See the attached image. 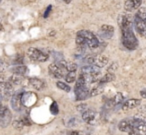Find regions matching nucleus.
Listing matches in <instances>:
<instances>
[{
    "instance_id": "nucleus-31",
    "label": "nucleus",
    "mask_w": 146,
    "mask_h": 135,
    "mask_svg": "<svg viewBox=\"0 0 146 135\" xmlns=\"http://www.w3.org/2000/svg\"><path fill=\"white\" fill-rule=\"evenodd\" d=\"M24 126H25V125H24V123H23L22 120H15V121H13V127H14V128L21 129V128H23Z\"/></svg>"
},
{
    "instance_id": "nucleus-25",
    "label": "nucleus",
    "mask_w": 146,
    "mask_h": 135,
    "mask_svg": "<svg viewBox=\"0 0 146 135\" xmlns=\"http://www.w3.org/2000/svg\"><path fill=\"white\" fill-rule=\"evenodd\" d=\"M76 44L79 47H81V48H84V47H86V39L77 35V37H76Z\"/></svg>"
},
{
    "instance_id": "nucleus-16",
    "label": "nucleus",
    "mask_w": 146,
    "mask_h": 135,
    "mask_svg": "<svg viewBox=\"0 0 146 135\" xmlns=\"http://www.w3.org/2000/svg\"><path fill=\"white\" fill-rule=\"evenodd\" d=\"M23 81V77L18 74H13L12 76L9 77L8 82H10L12 85H20Z\"/></svg>"
},
{
    "instance_id": "nucleus-5",
    "label": "nucleus",
    "mask_w": 146,
    "mask_h": 135,
    "mask_svg": "<svg viewBox=\"0 0 146 135\" xmlns=\"http://www.w3.org/2000/svg\"><path fill=\"white\" fill-rule=\"evenodd\" d=\"M99 73H100V68L96 66V65H86V66L81 67V74L98 76Z\"/></svg>"
},
{
    "instance_id": "nucleus-22",
    "label": "nucleus",
    "mask_w": 146,
    "mask_h": 135,
    "mask_svg": "<svg viewBox=\"0 0 146 135\" xmlns=\"http://www.w3.org/2000/svg\"><path fill=\"white\" fill-rule=\"evenodd\" d=\"M56 86L58 87L59 89H61V90L65 91V92H69V91L71 90L70 86H69V85H67L66 83L62 82V81H57V82H56Z\"/></svg>"
},
{
    "instance_id": "nucleus-23",
    "label": "nucleus",
    "mask_w": 146,
    "mask_h": 135,
    "mask_svg": "<svg viewBox=\"0 0 146 135\" xmlns=\"http://www.w3.org/2000/svg\"><path fill=\"white\" fill-rule=\"evenodd\" d=\"M135 16H137L138 18H140L141 20L146 22V8H143V7L141 8V7H140V8L138 9L137 14H136Z\"/></svg>"
},
{
    "instance_id": "nucleus-1",
    "label": "nucleus",
    "mask_w": 146,
    "mask_h": 135,
    "mask_svg": "<svg viewBox=\"0 0 146 135\" xmlns=\"http://www.w3.org/2000/svg\"><path fill=\"white\" fill-rule=\"evenodd\" d=\"M122 31V43L127 49H135L138 45V41L136 39L135 35H134L133 31L131 28L127 29H121Z\"/></svg>"
},
{
    "instance_id": "nucleus-19",
    "label": "nucleus",
    "mask_w": 146,
    "mask_h": 135,
    "mask_svg": "<svg viewBox=\"0 0 146 135\" xmlns=\"http://www.w3.org/2000/svg\"><path fill=\"white\" fill-rule=\"evenodd\" d=\"M123 99H124L123 94L118 92L114 95V97L111 99V101H112V103H113V105H117V104H121V103L123 102Z\"/></svg>"
},
{
    "instance_id": "nucleus-29",
    "label": "nucleus",
    "mask_w": 146,
    "mask_h": 135,
    "mask_svg": "<svg viewBox=\"0 0 146 135\" xmlns=\"http://www.w3.org/2000/svg\"><path fill=\"white\" fill-rule=\"evenodd\" d=\"M95 60H96V57L95 56H91V55H89V56H87L85 59H84V62L87 63L88 65H94V63H95Z\"/></svg>"
},
{
    "instance_id": "nucleus-15",
    "label": "nucleus",
    "mask_w": 146,
    "mask_h": 135,
    "mask_svg": "<svg viewBox=\"0 0 146 135\" xmlns=\"http://www.w3.org/2000/svg\"><path fill=\"white\" fill-rule=\"evenodd\" d=\"M77 35H78V36H81V37H83V38H85L86 39V43H87V41L91 40V39H93V38H95V37H96L93 33L90 32V31H88V30H80V31H78Z\"/></svg>"
},
{
    "instance_id": "nucleus-42",
    "label": "nucleus",
    "mask_w": 146,
    "mask_h": 135,
    "mask_svg": "<svg viewBox=\"0 0 146 135\" xmlns=\"http://www.w3.org/2000/svg\"><path fill=\"white\" fill-rule=\"evenodd\" d=\"M1 65H2V63H1V61H0V66H1Z\"/></svg>"
},
{
    "instance_id": "nucleus-41",
    "label": "nucleus",
    "mask_w": 146,
    "mask_h": 135,
    "mask_svg": "<svg viewBox=\"0 0 146 135\" xmlns=\"http://www.w3.org/2000/svg\"><path fill=\"white\" fill-rule=\"evenodd\" d=\"M2 29H3V26L1 24H0V30H2Z\"/></svg>"
},
{
    "instance_id": "nucleus-43",
    "label": "nucleus",
    "mask_w": 146,
    "mask_h": 135,
    "mask_svg": "<svg viewBox=\"0 0 146 135\" xmlns=\"http://www.w3.org/2000/svg\"><path fill=\"white\" fill-rule=\"evenodd\" d=\"M0 2H1V0H0Z\"/></svg>"
},
{
    "instance_id": "nucleus-18",
    "label": "nucleus",
    "mask_w": 146,
    "mask_h": 135,
    "mask_svg": "<svg viewBox=\"0 0 146 135\" xmlns=\"http://www.w3.org/2000/svg\"><path fill=\"white\" fill-rule=\"evenodd\" d=\"M114 78H115V75H114L113 73L108 72L107 74H105L101 79H100L99 82L101 83V84H103V83H107V82H111V81L114 80Z\"/></svg>"
},
{
    "instance_id": "nucleus-9",
    "label": "nucleus",
    "mask_w": 146,
    "mask_h": 135,
    "mask_svg": "<svg viewBox=\"0 0 146 135\" xmlns=\"http://www.w3.org/2000/svg\"><path fill=\"white\" fill-rule=\"evenodd\" d=\"M118 25L121 29H127L131 28V20L130 17H128L127 15L122 14L118 16Z\"/></svg>"
},
{
    "instance_id": "nucleus-35",
    "label": "nucleus",
    "mask_w": 146,
    "mask_h": 135,
    "mask_svg": "<svg viewBox=\"0 0 146 135\" xmlns=\"http://www.w3.org/2000/svg\"><path fill=\"white\" fill-rule=\"evenodd\" d=\"M117 67H118V65H117V63L116 62H114L113 64H111V66L108 68V71H109L110 73H112L113 71H115L116 69H117Z\"/></svg>"
},
{
    "instance_id": "nucleus-30",
    "label": "nucleus",
    "mask_w": 146,
    "mask_h": 135,
    "mask_svg": "<svg viewBox=\"0 0 146 135\" xmlns=\"http://www.w3.org/2000/svg\"><path fill=\"white\" fill-rule=\"evenodd\" d=\"M125 9L127 11H132L134 10V4L133 0H127L125 2Z\"/></svg>"
},
{
    "instance_id": "nucleus-8",
    "label": "nucleus",
    "mask_w": 146,
    "mask_h": 135,
    "mask_svg": "<svg viewBox=\"0 0 146 135\" xmlns=\"http://www.w3.org/2000/svg\"><path fill=\"white\" fill-rule=\"evenodd\" d=\"M21 97H22L21 93H15L11 97V106L15 111H19L21 109V105H22Z\"/></svg>"
},
{
    "instance_id": "nucleus-26",
    "label": "nucleus",
    "mask_w": 146,
    "mask_h": 135,
    "mask_svg": "<svg viewBox=\"0 0 146 135\" xmlns=\"http://www.w3.org/2000/svg\"><path fill=\"white\" fill-rule=\"evenodd\" d=\"M65 69H66L68 72H71V71H76L77 69V64L76 63H73V62H67L66 66H65Z\"/></svg>"
},
{
    "instance_id": "nucleus-6",
    "label": "nucleus",
    "mask_w": 146,
    "mask_h": 135,
    "mask_svg": "<svg viewBox=\"0 0 146 135\" xmlns=\"http://www.w3.org/2000/svg\"><path fill=\"white\" fill-rule=\"evenodd\" d=\"M82 119L88 124H94L96 122V112L91 109H88L84 113H82Z\"/></svg>"
},
{
    "instance_id": "nucleus-14",
    "label": "nucleus",
    "mask_w": 146,
    "mask_h": 135,
    "mask_svg": "<svg viewBox=\"0 0 146 135\" xmlns=\"http://www.w3.org/2000/svg\"><path fill=\"white\" fill-rule=\"evenodd\" d=\"M108 61H109V59H108V57H106V56L96 57V60H95L94 65H96V66L99 67V68H102V67L106 66V65L108 64Z\"/></svg>"
},
{
    "instance_id": "nucleus-37",
    "label": "nucleus",
    "mask_w": 146,
    "mask_h": 135,
    "mask_svg": "<svg viewBox=\"0 0 146 135\" xmlns=\"http://www.w3.org/2000/svg\"><path fill=\"white\" fill-rule=\"evenodd\" d=\"M21 120L23 121V123H24V125H25V126H29V125H31L30 120H29V119L27 118V117H26V118H25V117H24V118H23V119H21Z\"/></svg>"
},
{
    "instance_id": "nucleus-38",
    "label": "nucleus",
    "mask_w": 146,
    "mask_h": 135,
    "mask_svg": "<svg viewBox=\"0 0 146 135\" xmlns=\"http://www.w3.org/2000/svg\"><path fill=\"white\" fill-rule=\"evenodd\" d=\"M140 95H141L143 98L146 99V90H142L141 92H140Z\"/></svg>"
},
{
    "instance_id": "nucleus-12",
    "label": "nucleus",
    "mask_w": 146,
    "mask_h": 135,
    "mask_svg": "<svg viewBox=\"0 0 146 135\" xmlns=\"http://www.w3.org/2000/svg\"><path fill=\"white\" fill-rule=\"evenodd\" d=\"M118 128H119V130L122 131V132H127L128 133L132 128H133V127H132L131 124H130L129 119H124V120H122L121 122L119 123Z\"/></svg>"
},
{
    "instance_id": "nucleus-32",
    "label": "nucleus",
    "mask_w": 146,
    "mask_h": 135,
    "mask_svg": "<svg viewBox=\"0 0 146 135\" xmlns=\"http://www.w3.org/2000/svg\"><path fill=\"white\" fill-rule=\"evenodd\" d=\"M23 60H24V57L22 55L18 54L15 58V61H14V64H17V65H22L23 63Z\"/></svg>"
},
{
    "instance_id": "nucleus-4",
    "label": "nucleus",
    "mask_w": 146,
    "mask_h": 135,
    "mask_svg": "<svg viewBox=\"0 0 146 135\" xmlns=\"http://www.w3.org/2000/svg\"><path fill=\"white\" fill-rule=\"evenodd\" d=\"M36 101H37L36 95L32 92L24 93V94H22V97H21V102H22V104H24L25 106H31V105L35 104Z\"/></svg>"
},
{
    "instance_id": "nucleus-17",
    "label": "nucleus",
    "mask_w": 146,
    "mask_h": 135,
    "mask_svg": "<svg viewBox=\"0 0 146 135\" xmlns=\"http://www.w3.org/2000/svg\"><path fill=\"white\" fill-rule=\"evenodd\" d=\"M27 70H28V69H27V67L24 66V65H17V66L12 68V72L14 73V74H18V75L26 74Z\"/></svg>"
},
{
    "instance_id": "nucleus-24",
    "label": "nucleus",
    "mask_w": 146,
    "mask_h": 135,
    "mask_svg": "<svg viewBox=\"0 0 146 135\" xmlns=\"http://www.w3.org/2000/svg\"><path fill=\"white\" fill-rule=\"evenodd\" d=\"M135 131L137 135H146V124H142L135 127Z\"/></svg>"
},
{
    "instance_id": "nucleus-21",
    "label": "nucleus",
    "mask_w": 146,
    "mask_h": 135,
    "mask_svg": "<svg viewBox=\"0 0 146 135\" xmlns=\"http://www.w3.org/2000/svg\"><path fill=\"white\" fill-rule=\"evenodd\" d=\"M102 92H103V87H102V85H99V86H96L93 89H91L90 96H97V95L101 94Z\"/></svg>"
},
{
    "instance_id": "nucleus-34",
    "label": "nucleus",
    "mask_w": 146,
    "mask_h": 135,
    "mask_svg": "<svg viewBox=\"0 0 146 135\" xmlns=\"http://www.w3.org/2000/svg\"><path fill=\"white\" fill-rule=\"evenodd\" d=\"M142 0H133V4H134V9H139L141 6Z\"/></svg>"
},
{
    "instance_id": "nucleus-20",
    "label": "nucleus",
    "mask_w": 146,
    "mask_h": 135,
    "mask_svg": "<svg viewBox=\"0 0 146 135\" xmlns=\"http://www.w3.org/2000/svg\"><path fill=\"white\" fill-rule=\"evenodd\" d=\"M75 79H76V71H71V72H68L65 75V81L67 83L74 82Z\"/></svg>"
},
{
    "instance_id": "nucleus-3",
    "label": "nucleus",
    "mask_w": 146,
    "mask_h": 135,
    "mask_svg": "<svg viewBox=\"0 0 146 135\" xmlns=\"http://www.w3.org/2000/svg\"><path fill=\"white\" fill-rule=\"evenodd\" d=\"M49 73L52 75L55 78H62V77H65V73H64V69L61 68L58 64L56 63H52V64L49 65L48 67Z\"/></svg>"
},
{
    "instance_id": "nucleus-7",
    "label": "nucleus",
    "mask_w": 146,
    "mask_h": 135,
    "mask_svg": "<svg viewBox=\"0 0 146 135\" xmlns=\"http://www.w3.org/2000/svg\"><path fill=\"white\" fill-rule=\"evenodd\" d=\"M134 24H135V28L137 29L138 33L142 36L146 35V22L138 18L137 16L134 17Z\"/></svg>"
},
{
    "instance_id": "nucleus-28",
    "label": "nucleus",
    "mask_w": 146,
    "mask_h": 135,
    "mask_svg": "<svg viewBox=\"0 0 146 135\" xmlns=\"http://www.w3.org/2000/svg\"><path fill=\"white\" fill-rule=\"evenodd\" d=\"M76 108H77V110L79 111V112L84 113L85 111L88 110V105L86 104V103H80L79 105H77Z\"/></svg>"
},
{
    "instance_id": "nucleus-27",
    "label": "nucleus",
    "mask_w": 146,
    "mask_h": 135,
    "mask_svg": "<svg viewBox=\"0 0 146 135\" xmlns=\"http://www.w3.org/2000/svg\"><path fill=\"white\" fill-rule=\"evenodd\" d=\"M101 31H103V32H106V33H113L114 31V28L113 26H111V25H102L101 26Z\"/></svg>"
},
{
    "instance_id": "nucleus-33",
    "label": "nucleus",
    "mask_w": 146,
    "mask_h": 135,
    "mask_svg": "<svg viewBox=\"0 0 146 135\" xmlns=\"http://www.w3.org/2000/svg\"><path fill=\"white\" fill-rule=\"evenodd\" d=\"M50 111L52 112V114H58V106H57V104L55 102H53L52 105L50 106Z\"/></svg>"
},
{
    "instance_id": "nucleus-40",
    "label": "nucleus",
    "mask_w": 146,
    "mask_h": 135,
    "mask_svg": "<svg viewBox=\"0 0 146 135\" xmlns=\"http://www.w3.org/2000/svg\"><path fill=\"white\" fill-rule=\"evenodd\" d=\"M71 1H72V0H64V2L66 3V4H69V3H70Z\"/></svg>"
},
{
    "instance_id": "nucleus-39",
    "label": "nucleus",
    "mask_w": 146,
    "mask_h": 135,
    "mask_svg": "<svg viewBox=\"0 0 146 135\" xmlns=\"http://www.w3.org/2000/svg\"><path fill=\"white\" fill-rule=\"evenodd\" d=\"M3 82H6V81H5V77L3 75H1L0 76V83H3Z\"/></svg>"
},
{
    "instance_id": "nucleus-13",
    "label": "nucleus",
    "mask_w": 146,
    "mask_h": 135,
    "mask_svg": "<svg viewBox=\"0 0 146 135\" xmlns=\"http://www.w3.org/2000/svg\"><path fill=\"white\" fill-rule=\"evenodd\" d=\"M29 83L33 86V88L36 90H41L44 87V82L38 78H31L29 79Z\"/></svg>"
},
{
    "instance_id": "nucleus-11",
    "label": "nucleus",
    "mask_w": 146,
    "mask_h": 135,
    "mask_svg": "<svg viewBox=\"0 0 146 135\" xmlns=\"http://www.w3.org/2000/svg\"><path fill=\"white\" fill-rule=\"evenodd\" d=\"M11 118H12V115L11 112L7 109L2 115H0V126L5 128L9 125V123L11 122Z\"/></svg>"
},
{
    "instance_id": "nucleus-2",
    "label": "nucleus",
    "mask_w": 146,
    "mask_h": 135,
    "mask_svg": "<svg viewBox=\"0 0 146 135\" xmlns=\"http://www.w3.org/2000/svg\"><path fill=\"white\" fill-rule=\"evenodd\" d=\"M28 56L30 57V59L35 61H38V62H44L48 59V55L43 53L42 51H40L39 49L34 48V47H31L28 49V52H27Z\"/></svg>"
},
{
    "instance_id": "nucleus-10",
    "label": "nucleus",
    "mask_w": 146,
    "mask_h": 135,
    "mask_svg": "<svg viewBox=\"0 0 146 135\" xmlns=\"http://www.w3.org/2000/svg\"><path fill=\"white\" fill-rule=\"evenodd\" d=\"M140 103H141L140 99H134V98L129 99V100H127L125 103L122 104V110L128 111V110H130V109H133V108H135V107L139 106Z\"/></svg>"
},
{
    "instance_id": "nucleus-36",
    "label": "nucleus",
    "mask_w": 146,
    "mask_h": 135,
    "mask_svg": "<svg viewBox=\"0 0 146 135\" xmlns=\"http://www.w3.org/2000/svg\"><path fill=\"white\" fill-rule=\"evenodd\" d=\"M51 8H52V6H51V5H49V6L47 7L46 11H45V12H44V15H43V16H44L45 18H46V17H48L49 13H50V11H51Z\"/></svg>"
}]
</instances>
